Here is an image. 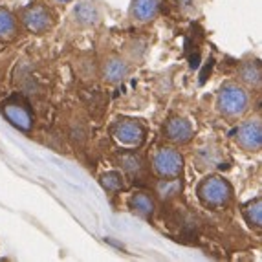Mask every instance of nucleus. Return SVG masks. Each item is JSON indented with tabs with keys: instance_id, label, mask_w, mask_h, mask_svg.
I'll return each mask as SVG.
<instances>
[{
	"instance_id": "obj_7",
	"label": "nucleus",
	"mask_w": 262,
	"mask_h": 262,
	"mask_svg": "<svg viewBox=\"0 0 262 262\" xmlns=\"http://www.w3.org/2000/svg\"><path fill=\"white\" fill-rule=\"evenodd\" d=\"M6 118L13 123L15 127L22 128V130H30L31 128V112L28 110V106L22 105H6L4 108Z\"/></svg>"
},
{
	"instance_id": "obj_17",
	"label": "nucleus",
	"mask_w": 262,
	"mask_h": 262,
	"mask_svg": "<svg viewBox=\"0 0 262 262\" xmlns=\"http://www.w3.org/2000/svg\"><path fill=\"white\" fill-rule=\"evenodd\" d=\"M158 189H160V192H162L163 196H170V194H174L180 189V182H176V180H165V182H162V184L158 185Z\"/></svg>"
},
{
	"instance_id": "obj_19",
	"label": "nucleus",
	"mask_w": 262,
	"mask_h": 262,
	"mask_svg": "<svg viewBox=\"0 0 262 262\" xmlns=\"http://www.w3.org/2000/svg\"><path fill=\"white\" fill-rule=\"evenodd\" d=\"M211 70H213V59H211L209 62H207L206 66H204V70H202V74H200V84H204L207 81V75L211 74Z\"/></svg>"
},
{
	"instance_id": "obj_18",
	"label": "nucleus",
	"mask_w": 262,
	"mask_h": 262,
	"mask_svg": "<svg viewBox=\"0 0 262 262\" xmlns=\"http://www.w3.org/2000/svg\"><path fill=\"white\" fill-rule=\"evenodd\" d=\"M123 163H125V167H127L128 170H140V167H141L140 158H136V156H125L123 158Z\"/></svg>"
},
{
	"instance_id": "obj_1",
	"label": "nucleus",
	"mask_w": 262,
	"mask_h": 262,
	"mask_svg": "<svg viewBox=\"0 0 262 262\" xmlns=\"http://www.w3.org/2000/svg\"><path fill=\"white\" fill-rule=\"evenodd\" d=\"M198 194L207 206H222L224 202L229 200L231 189L220 178H207L198 187Z\"/></svg>"
},
{
	"instance_id": "obj_21",
	"label": "nucleus",
	"mask_w": 262,
	"mask_h": 262,
	"mask_svg": "<svg viewBox=\"0 0 262 262\" xmlns=\"http://www.w3.org/2000/svg\"><path fill=\"white\" fill-rule=\"evenodd\" d=\"M59 2H68V0H59Z\"/></svg>"
},
{
	"instance_id": "obj_20",
	"label": "nucleus",
	"mask_w": 262,
	"mask_h": 262,
	"mask_svg": "<svg viewBox=\"0 0 262 262\" xmlns=\"http://www.w3.org/2000/svg\"><path fill=\"white\" fill-rule=\"evenodd\" d=\"M198 64H200V55L194 53V55H191V68H198Z\"/></svg>"
},
{
	"instance_id": "obj_5",
	"label": "nucleus",
	"mask_w": 262,
	"mask_h": 262,
	"mask_svg": "<svg viewBox=\"0 0 262 262\" xmlns=\"http://www.w3.org/2000/svg\"><path fill=\"white\" fill-rule=\"evenodd\" d=\"M238 141L244 149L255 150L260 147L262 143V132H260V123L258 121H249L238 130Z\"/></svg>"
},
{
	"instance_id": "obj_2",
	"label": "nucleus",
	"mask_w": 262,
	"mask_h": 262,
	"mask_svg": "<svg viewBox=\"0 0 262 262\" xmlns=\"http://www.w3.org/2000/svg\"><path fill=\"white\" fill-rule=\"evenodd\" d=\"M219 105L224 114H227V116H236V114H242L246 110L248 96H246V92L242 88L229 84V86L222 88Z\"/></svg>"
},
{
	"instance_id": "obj_3",
	"label": "nucleus",
	"mask_w": 262,
	"mask_h": 262,
	"mask_svg": "<svg viewBox=\"0 0 262 262\" xmlns=\"http://www.w3.org/2000/svg\"><path fill=\"white\" fill-rule=\"evenodd\" d=\"M154 169L163 178H176L182 172V156L172 149H163L154 158Z\"/></svg>"
},
{
	"instance_id": "obj_15",
	"label": "nucleus",
	"mask_w": 262,
	"mask_h": 262,
	"mask_svg": "<svg viewBox=\"0 0 262 262\" xmlns=\"http://www.w3.org/2000/svg\"><path fill=\"white\" fill-rule=\"evenodd\" d=\"M15 30V20L13 17L6 11V9H0V35H8Z\"/></svg>"
},
{
	"instance_id": "obj_9",
	"label": "nucleus",
	"mask_w": 262,
	"mask_h": 262,
	"mask_svg": "<svg viewBox=\"0 0 262 262\" xmlns=\"http://www.w3.org/2000/svg\"><path fill=\"white\" fill-rule=\"evenodd\" d=\"M160 0H134L132 13L138 20H150L156 15Z\"/></svg>"
},
{
	"instance_id": "obj_10",
	"label": "nucleus",
	"mask_w": 262,
	"mask_h": 262,
	"mask_svg": "<svg viewBox=\"0 0 262 262\" xmlns=\"http://www.w3.org/2000/svg\"><path fill=\"white\" fill-rule=\"evenodd\" d=\"M130 206H132V209H134L136 213H140L141 216H149L154 209V202L150 200V196H147V194H136V196H132Z\"/></svg>"
},
{
	"instance_id": "obj_16",
	"label": "nucleus",
	"mask_w": 262,
	"mask_h": 262,
	"mask_svg": "<svg viewBox=\"0 0 262 262\" xmlns=\"http://www.w3.org/2000/svg\"><path fill=\"white\" fill-rule=\"evenodd\" d=\"M246 219L249 220V224H255V226H260L262 222V209H260V202H255V206H249L246 209Z\"/></svg>"
},
{
	"instance_id": "obj_4",
	"label": "nucleus",
	"mask_w": 262,
	"mask_h": 262,
	"mask_svg": "<svg viewBox=\"0 0 262 262\" xmlns=\"http://www.w3.org/2000/svg\"><path fill=\"white\" fill-rule=\"evenodd\" d=\"M114 134L118 138V141H121L123 145H140L143 141V128L134 121H121L116 125Z\"/></svg>"
},
{
	"instance_id": "obj_14",
	"label": "nucleus",
	"mask_w": 262,
	"mask_h": 262,
	"mask_svg": "<svg viewBox=\"0 0 262 262\" xmlns=\"http://www.w3.org/2000/svg\"><path fill=\"white\" fill-rule=\"evenodd\" d=\"M75 15H77L79 20L84 22V24L96 22V18H97L96 9H94L92 6H88V4H81V6H79V8L75 9Z\"/></svg>"
},
{
	"instance_id": "obj_6",
	"label": "nucleus",
	"mask_w": 262,
	"mask_h": 262,
	"mask_svg": "<svg viewBox=\"0 0 262 262\" xmlns=\"http://www.w3.org/2000/svg\"><path fill=\"white\" fill-rule=\"evenodd\" d=\"M24 24H26L30 31L40 33V31L48 30L52 20H50L48 11L44 8H31V9H28L26 15H24Z\"/></svg>"
},
{
	"instance_id": "obj_8",
	"label": "nucleus",
	"mask_w": 262,
	"mask_h": 262,
	"mask_svg": "<svg viewBox=\"0 0 262 262\" xmlns=\"http://www.w3.org/2000/svg\"><path fill=\"white\" fill-rule=\"evenodd\" d=\"M165 134H167L169 140L185 143V141H189V138H191L192 128L185 119H172V121L167 123Z\"/></svg>"
},
{
	"instance_id": "obj_12",
	"label": "nucleus",
	"mask_w": 262,
	"mask_h": 262,
	"mask_svg": "<svg viewBox=\"0 0 262 262\" xmlns=\"http://www.w3.org/2000/svg\"><path fill=\"white\" fill-rule=\"evenodd\" d=\"M242 79L248 81L251 84H257L260 81V66L258 62H248V64L242 66Z\"/></svg>"
},
{
	"instance_id": "obj_13",
	"label": "nucleus",
	"mask_w": 262,
	"mask_h": 262,
	"mask_svg": "<svg viewBox=\"0 0 262 262\" xmlns=\"http://www.w3.org/2000/svg\"><path fill=\"white\" fill-rule=\"evenodd\" d=\"M101 184L106 191H118L123 187V178L119 172H106L103 178H101Z\"/></svg>"
},
{
	"instance_id": "obj_11",
	"label": "nucleus",
	"mask_w": 262,
	"mask_h": 262,
	"mask_svg": "<svg viewBox=\"0 0 262 262\" xmlns=\"http://www.w3.org/2000/svg\"><path fill=\"white\" fill-rule=\"evenodd\" d=\"M127 72H128L127 64H123L121 61H110L105 68V74L108 77V81H119V79H123L127 75Z\"/></svg>"
}]
</instances>
